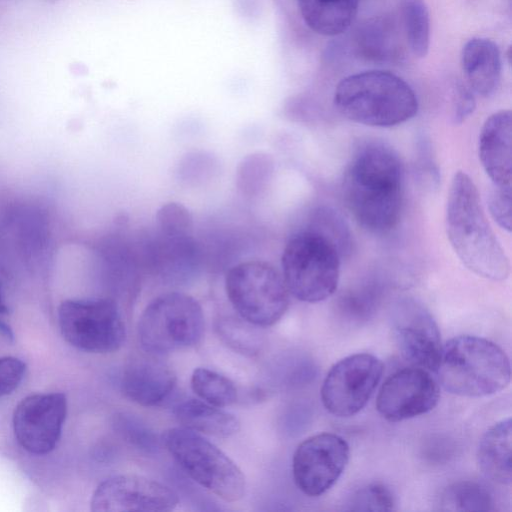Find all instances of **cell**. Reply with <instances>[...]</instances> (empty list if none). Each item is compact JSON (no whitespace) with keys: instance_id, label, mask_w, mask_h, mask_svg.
<instances>
[{"instance_id":"6da1fadb","label":"cell","mask_w":512,"mask_h":512,"mask_svg":"<svg viewBox=\"0 0 512 512\" xmlns=\"http://www.w3.org/2000/svg\"><path fill=\"white\" fill-rule=\"evenodd\" d=\"M403 167L389 146L372 142L352 157L343 179V194L364 229L385 234L398 223L403 201Z\"/></svg>"},{"instance_id":"7a4b0ae2","label":"cell","mask_w":512,"mask_h":512,"mask_svg":"<svg viewBox=\"0 0 512 512\" xmlns=\"http://www.w3.org/2000/svg\"><path fill=\"white\" fill-rule=\"evenodd\" d=\"M445 221L454 252L471 272L492 281L509 276V259L486 218L475 183L463 171L452 178Z\"/></svg>"},{"instance_id":"3957f363","label":"cell","mask_w":512,"mask_h":512,"mask_svg":"<svg viewBox=\"0 0 512 512\" xmlns=\"http://www.w3.org/2000/svg\"><path fill=\"white\" fill-rule=\"evenodd\" d=\"M336 109L347 119L373 127H392L413 118L418 100L410 85L388 71L349 75L336 86Z\"/></svg>"},{"instance_id":"277c9868","label":"cell","mask_w":512,"mask_h":512,"mask_svg":"<svg viewBox=\"0 0 512 512\" xmlns=\"http://www.w3.org/2000/svg\"><path fill=\"white\" fill-rule=\"evenodd\" d=\"M442 387L461 397H485L505 389L511 378L510 361L496 343L461 335L442 346L435 372Z\"/></svg>"},{"instance_id":"5b68a950","label":"cell","mask_w":512,"mask_h":512,"mask_svg":"<svg viewBox=\"0 0 512 512\" xmlns=\"http://www.w3.org/2000/svg\"><path fill=\"white\" fill-rule=\"evenodd\" d=\"M341 255L322 235L305 228L287 241L281 269L290 294L300 301L317 303L337 289Z\"/></svg>"},{"instance_id":"8992f818","label":"cell","mask_w":512,"mask_h":512,"mask_svg":"<svg viewBox=\"0 0 512 512\" xmlns=\"http://www.w3.org/2000/svg\"><path fill=\"white\" fill-rule=\"evenodd\" d=\"M162 442L182 470L195 482L227 502L240 500L246 481L240 468L198 432L173 427Z\"/></svg>"},{"instance_id":"52a82bcc","label":"cell","mask_w":512,"mask_h":512,"mask_svg":"<svg viewBox=\"0 0 512 512\" xmlns=\"http://www.w3.org/2000/svg\"><path fill=\"white\" fill-rule=\"evenodd\" d=\"M204 332V314L199 302L182 292L155 297L143 310L138 337L149 354L162 355L198 344Z\"/></svg>"},{"instance_id":"ba28073f","label":"cell","mask_w":512,"mask_h":512,"mask_svg":"<svg viewBox=\"0 0 512 512\" xmlns=\"http://www.w3.org/2000/svg\"><path fill=\"white\" fill-rule=\"evenodd\" d=\"M227 297L239 316L254 326L278 322L289 305V291L281 272L263 260L233 265L225 276Z\"/></svg>"},{"instance_id":"9c48e42d","label":"cell","mask_w":512,"mask_h":512,"mask_svg":"<svg viewBox=\"0 0 512 512\" xmlns=\"http://www.w3.org/2000/svg\"><path fill=\"white\" fill-rule=\"evenodd\" d=\"M64 339L91 353H112L126 339V328L117 304L108 298L68 299L58 309Z\"/></svg>"},{"instance_id":"30bf717a","label":"cell","mask_w":512,"mask_h":512,"mask_svg":"<svg viewBox=\"0 0 512 512\" xmlns=\"http://www.w3.org/2000/svg\"><path fill=\"white\" fill-rule=\"evenodd\" d=\"M383 372L382 361L369 353H356L339 360L323 381V406L340 418L357 414L373 395Z\"/></svg>"},{"instance_id":"8fae6325","label":"cell","mask_w":512,"mask_h":512,"mask_svg":"<svg viewBox=\"0 0 512 512\" xmlns=\"http://www.w3.org/2000/svg\"><path fill=\"white\" fill-rule=\"evenodd\" d=\"M350 448L344 438L323 432L308 437L296 448L292 460L293 479L310 497L327 492L340 478L349 461Z\"/></svg>"},{"instance_id":"7c38bea8","label":"cell","mask_w":512,"mask_h":512,"mask_svg":"<svg viewBox=\"0 0 512 512\" xmlns=\"http://www.w3.org/2000/svg\"><path fill=\"white\" fill-rule=\"evenodd\" d=\"M440 388L431 372L415 366L396 371L382 384L376 398L378 413L389 422H400L432 411Z\"/></svg>"},{"instance_id":"4fadbf2b","label":"cell","mask_w":512,"mask_h":512,"mask_svg":"<svg viewBox=\"0 0 512 512\" xmlns=\"http://www.w3.org/2000/svg\"><path fill=\"white\" fill-rule=\"evenodd\" d=\"M178 495L165 484L135 474L112 476L101 482L93 493L94 512H165L173 510Z\"/></svg>"},{"instance_id":"5bb4252c","label":"cell","mask_w":512,"mask_h":512,"mask_svg":"<svg viewBox=\"0 0 512 512\" xmlns=\"http://www.w3.org/2000/svg\"><path fill=\"white\" fill-rule=\"evenodd\" d=\"M393 333L402 357L411 365L436 372L441 351L440 331L431 313L414 299L393 309Z\"/></svg>"},{"instance_id":"9a60e30c","label":"cell","mask_w":512,"mask_h":512,"mask_svg":"<svg viewBox=\"0 0 512 512\" xmlns=\"http://www.w3.org/2000/svg\"><path fill=\"white\" fill-rule=\"evenodd\" d=\"M67 413L62 393L33 394L22 399L13 415L18 443L36 455L50 453L57 445Z\"/></svg>"},{"instance_id":"2e32d148","label":"cell","mask_w":512,"mask_h":512,"mask_svg":"<svg viewBox=\"0 0 512 512\" xmlns=\"http://www.w3.org/2000/svg\"><path fill=\"white\" fill-rule=\"evenodd\" d=\"M155 356L149 354L132 358L122 373V392L128 399L142 406L159 405L176 386L174 371Z\"/></svg>"},{"instance_id":"e0dca14e","label":"cell","mask_w":512,"mask_h":512,"mask_svg":"<svg viewBox=\"0 0 512 512\" xmlns=\"http://www.w3.org/2000/svg\"><path fill=\"white\" fill-rule=\"evenodd\" d=\"M480 162L494 185L511 187L512 114L500 110L484 122L479 136Z\"/></svg>"},{"instance_id":"ac0fdd59","label":"cell","mask_w":512,"mask_h":512,"mask_svg":"<svg viewBox=\"0 0 512 512\" xmlns=\"http://www.w3.org/2000/svg\"><path fill=\"white\" fill-rule=\"evenodd\" d=\"M461 65L472 91L483 97L495 93L502 72L501 54L495 42L482 37L470 39L462 49Z\"/></svg>"},{"instance_id":"d6986e66","label":"cell","mask_w":512,"mask_h":512,"mask_svg":"<svg viewBox=\"0 0 512 512\" xmlns=\"http://www.w3.org/2000/svg\"><path fill=\"white\" fill-rule=\"evenodd\" d=\"M511 419L494 423L483 434L477 450V463L490 480L510 485L511 472Z\"/></svg>"},{"instance_id":"ffe728a7","label":"cell","mask_w":512,"mask_h":512,"mask_svg":"<svg viewBox=\"0 0 512 512\" xmlns=\"http://www.w3.org/2000/svg\"><path fill=\"white\" fill-rule=\"evenodd\" d=\"M173 414L182 427L210 436L227 438L240 429V422L233 414L199 399L177 403Z\"/></svg>"},{"instance_id":"44dd1931","label":"cell","mask_w":512,"mask_h":512,"mask_svg":"<svg viewBox=\"0 0 512 512\" xmlns=\"http://www.w3.org/2000/svg\"><path fill=\"white\" fill-rule=\"evenodd\" d=\"M306 25L315 33L335 36L345 32L356 18L359 0H296Z\"/></svg>"},{"instance_id":"7402d4cb","label":"cell","mask_w":512,"mask_h":512,"mask_svg":"<svg viewBox=\"0 0 512 512\" xmlns=\"http://www.w3.org/2000/svg\"><path fill=\"white\" fill-rule=\"evenodd\" d=\"M440 506L444 511H490L493 510V499L481 483L463 480L445 488Z\"/></svg>"},{"instance_id":"603a6c76","label":"cell","mask_w":512,"mask_h":512,"mask_svg":"<svg viewBox=\"0 0 512 512\" xmlns=\"http://www.w3.org/2000/svg\"><path fill=\"white\" fill-rule=\"evenodd\" d=\"M193 392L204 402L222 408L236 402L235 384L227 377L207 368H197L191 376Z\"/></svg>"},{"instance_id":"cb8c5ba5","label":"cell","mask_w":512,"mask_h":512,"mask_svg":"<svg viewBox=\"0 0 512 512\" xmlns=\"http://www.w3.org/2000/svg\"><path fill=\"white\" fill-rule=\"evenodd\" d=\"M403 25L412 53L425 57L430 45V18L424 0H401Z\"/></svg>"},{"instance_id":"d4e9b609","label":"cell","mask_w":512,"mask_h":512,"mask_svg":"<svg viewBox=\"0 0 512 512\" xmlns=\"http://www.w3.org/2000/svg\"><path fill=\"white\" fill-rule=\"evenodd\" d=\"M308 229L322 235L339 251L341 257L351 251L352 236L345 219L333 208H317L310 219Z\"/></svg>"},{"instance_id":"484cf974","label":"cell","mask_w":512,"mask_h":512,"mask_svg":"<svg viewBox=\"0 0 512 512\" xmlns=\"http://www.w3.org/2000/svg\"><path fill=\"white\" fill-rule=\"evenodd\" d=\"M253 324L235 319L219 321L217 330L221 338L234 350L248 355L258 353L261 347L260 333Z\"/></svg>"},{"instance_id":"4316f807","label":"cell","mask_w":512,"mask_h":512,"mask_svg":"<svg viewBox=\"0 0 512 512\" xmlns=\"http://www.w3.org/2000/svg\"><path fill=\"white\" fill-rule=\"evenodd\" d=\"M272 173V162L264 153H254L240 163L237 171V185L244 193H258Z\"/></svg>"},{"instance_id":"83f0119b","label":"cell","mask_w":512,"mask_h":512,"mask_svg":"<svg viewBox=\"0 0 512 512\" xmlns=\"http://www.w3.org/2000/svg\"><path fill=\"white\" fill-rule=\"evenodd\" d=\"M353 511H392L395 498L388 487L372 483L359 489L349 503Z\"/></svg>"},{"instance_id":"f1b7e54d","label":"cell","mask_w":512,"mask_h":512,"mask_svg":"<svg viewBox=\"0 0 512 512\" xmlns=\"http://www.w3.org/2000/svg\"><path fill=\"white\" fill-rule=\"evenodd\" d=\"M158 223L168 236H186L192 229V217L180 203L169 202L157 212Z\"/></svg>"},{"instance_id":"f546056e","label":"cell","mask_w":512,"mask_h":512,"mask_svg":"<svg viewBox=\"0 0 512 512\" xmlns=\"http://www.w3.org/2000/svg\"><path fill=\"white\" fill-rule=\"evenodd\" d=\"M488 208L495 222L507 232L511 231V187L493 184L488 196Z\"/></svg>"},{"instance_id":"4dcf8cb0","label":"cell","mask_w":512,"mask_h":512,"mask_svg":"<svg viewBox=\"0 0 512 512\" xmlns=\"http://www.w3.org/2000/svg\"><path fill=\"white\" fill-rule=\"evenodd\" d=\"M118 424L121 433L130 443L146 450L155 448L156 439L154 434L132 415H124L120 418Z\"/></svg>"},{"instance_id":"1f68e13d","label":"cell","mask_w":512,"mask_h":512,"mask_svg":"<svg viewBox=\"0 0 512 512\" xmlns=\"http://www.w3.org/2000/svg\"><path fill=\"white\" fill-rule=\"evenodd\" d=\"M26 366L18 358H0V398L14 391L25 374Z\"/></svg>"},{"instance_id":"d6a6232c","label":"cell","mask_w":512,"mask_h":512,"mask_svg":"<svg viewBox=\"0 0 512 512\" xmlns=\"http://www.w3.org/2000/svg\"><path fill=\"white\" fill-rule=\"evenodd\" d=\"M475 109V98L472 90L463 85H459L456 89L454 104V122L462 123L466 120Z\"/></svg>"},{"instance_id":"836d02e7","label":"cell","mask_w":512,"mask_h":512,"mask_svg":"<svg viewBox=\"0 0 512 512\" xmlns=\"http://www.w3.org/2000/svg\"><path fill=\"white\" fill-rule=\"evenodd\" d=\"M8 312V308L4 302L1 290H0V314H5Z\"/></svg>"}]
</instances>
